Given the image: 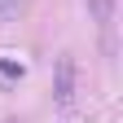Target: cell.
<instances>
[{
    "label": "cell",
    "instance_id": "obj_2",
    "mask_svg": "<svg viewBox=\"0 0 123 123\" xmlns=\"http://www.w3.org/2000/svg\"><path fill=\"white\" fill-rule=\"evenodd\" d=\"M88 9H92V22L110 35V26H114V0H88Z\"/></svg>",
    "mask_w": 123,
    "mask_h": 123
},
{
    "label": "cell",
    "instance_id": "obj_1",
    "mask_svg": "<svg viewBox=\"0 0 123 123\" xmlns=\"http://www.w3.org/2000/svg\"><path fill=\"white\" fill-rule=\"evenodd\" d=\"M75 101V57H57V105Z\"/></svg>",
    "mask_w": 123,
    "mask_h": 123
}]
</instances>
